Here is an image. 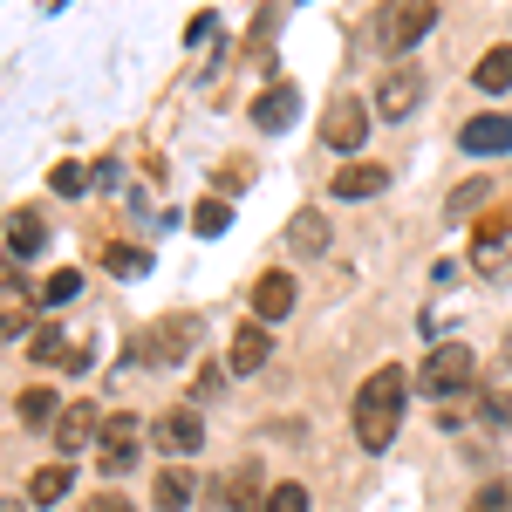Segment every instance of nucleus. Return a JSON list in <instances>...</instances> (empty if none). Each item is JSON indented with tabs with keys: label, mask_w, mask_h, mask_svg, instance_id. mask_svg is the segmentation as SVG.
Segmentation results:
<instances>
[{
	"label": "nucleus",
	"mask_w": 512,
	"mask_h": 512,
	"mask_svg": "<svg viewBox=\"0 0 512 512\" xmlns=\"http://www.w3.org/2000/svg\"><path fill=\"white\" fill-rule=\"evenodd\" d=\"M0 335H28V308H7L0 315Z\"/></svg>",
	"instance_id": "nucleus-31"
},
{
	"label": "nucleus",
	"mask_w": 512,
	"mask_h": 512,
	"mask_svg": "<svg viewBox=\"0 0 512 512\" xmlns=\"http://www.w3.org/2000/svg\"><path fill=\"white\" fill-rule=\"evenodd\" d=\"M376 192H390V164H342L335 171V198H376Z\"/></svg>",
	"instance_id": "nucleus-11"
},
{
	"label": "nucleus",
	"mask_w": 512,
	"mask_h": 512,
	"mask_svg": "<svg viewBox=\"0 0 512 512\" xmlns=\"http://www.w3.org/2000/svg\"><path fill=\"white\" fill-rule=\"evenodd\" d=\"M35 362H76L82 369V349L62 335V328H35Z\"/></svg>",
	"instance_id": "nucleus-21"
},
{
	"label": "nucleus",
	"mask_w": 512,
	"mask_h": 512,
	"mask_svg": "<svg viewBox=\"0 0 512 512\" xmlns=\"http://www.w3.org/2000/svg\"><path fill=\"white\" fill-rule=\"evenodd\" d=\"M7 239H14V253H21V260H35V253H41V239H48L41 212H14V219H7Z\"/></svg>",
	"instance_id": "nucleus-20"
},
{
	"label": "nucleus",
	"mask_w": 512,
	"mask_h": 512,
	"mask_svg": "<svg viewBox=\"0 0 512 512\" xmlns=\"http://www.w3.org/2000/svg\"><path fill=\"white\" fill-rule=\"evenodd\" d=\"M260 512H308V492H301V485H274Z\"/></svg>",
	"instance_id": "nucleus-25"
},
{
	"label": "nucleus",
	"mask_w": 512,
	"mask_h": 512,
	"mask_svg": "<svg viewBox=\"0 0 512 512\" xmlns=\"http://www.w3.org/2000/svg\"><path fill=\"white\" fill-rule=\"evenodd\" d=\"M472 512H512V485H506V478H492V485H478Z\"/></svg>",
	"instance_id": "nucleus-23"
},
{
	"label": "nucleus",
	"mask_w": 512,
	"mask_h": 512,
	"mask_svg": "<svg viewBox=\"0 0 512 512\" xmlns=\"http://www.w3.org/2000/svg\"><path fill=\"white\" fill-rule=\"evenodd\" d=\"M472 82L485 89V96H506V89H512V48H492V55H478Z\"/></svg>",
	"instance_id": "nucleus-18"
},
{
	"label": "nucleus",
	"mask_w": 512,
	"mask_h": 512,
	"mask_svg": "<svg viewBox=\"0 0 512 512\" xmlns=\"http://www.w3.org/2000/svg\"><path fill=\"white\" fill-rule=\"evenodd\" d=\"M485 198H492V185H478V178H472V185H458V192H451V212H458V219H472Z\"/></svg>",
	"instance_id": "nucleus-24"
},
{
	"label": "nucleus",
	"mask_w": 512,
	"mask_h": 512,
	"mask_svg": "<svg viewBox=\"0 0 512 512\" xmlns=\"http://www.w3.org/2000/svg\"><path fill=\"white\" fill-rule=\"evenodd\" d=\"M137 424H144V417H130V410H117V417L103 424V465H110V478L137 458Z\"/></svg>",
	"instance_id": "nucleus-10"
},
{
	"label": "nucleus",
	"mask_w": 512,
	"mask_h": 512,
	"mask_svg": "<svg viewBox=\"0 0 512 512\" xmlns=\"http://www.w3.org/2000/svg\"><path fill=\"white\" fill-rule=\"evenodd\" d=\"M417 96H424V69H417V62H403V69H390V82L376 89V110H383V117H410V110H417Z\"/></svg>",
	"instance_id": "nucleus-7"
},
{
	"label": "nucleus",
	"mask_w": 512,
	"mask_h": 512,
	"mask_svg": "<svg viewBox=\"0 0 512 512\" xmlns=\"http://www.w3.org/2000/svg\"><path fill=\"white\" fill-rule=\"evenodd\" d=\"M76 485V472H69V458H55V465H41L35 478H28V506H62V492Z\"/></svg>",
	"instance_id": "nucleus-15"
},
{
	"label": "nucleus",
	"mask_w": 512,
	"mask_h": 512,
	"mask_svg": "<svg viewBox=\"0 0 512 512\" xmlns=\"http://www.w3.org/2000/svg\"><path fill=\"white\" fill-rule=\"evenodd\" d=\"M198 492V472H185V465H164L158 485H151V499H158V512H185Z\"/></svg>",
	"instance_id": "nucleus-14"
},
{
	"label": "nucleus",
	"mask_w": 512,
	"mask_h": 512,
	"mask_svg": "<svg viewBox=\"0 0 512 512\" xmlns=\"http://www.w3.org/2000/svg\"><path fill=\"white\" fill-rule=\"evenodd\" d=\"M267 355H274L267 328H260V321H246V328L233 335V349H226V369H233V376H253V369H267Z\"/></svg>",
	"instance_id": "nucleus-9"
},
{
	"label": "nucleus",
	"mask_w": 512,
	"mask_h": 512,
	"mask_svg": "<svg viewBox=\"0 0 512 512\" xmlns=\"http://www.w3.org/2000/svg\"><path fill=\"white\" fill-rule=\"evenodd\" d=\"M48 185H55L62 198H76L82 185H89V171H82V164H55V171H48Z\"/></svg>",
	"instance_id": "nucleus-27"
},
{
	"label": "nucleus",
	"mask_w": 512,
	"mask_h": 512,
	"mask_svg": "<svg viewBox=\"0 0 512 512\" xmlns=\"http://www.w3.org/2000/svg\"><path fill=\"white\" fill-rule=\"evenodd\" d=\"M458 151H472V158H506L512 151V117H472L465 130H458Z\"/></svg>",
	"instance_id": "nucleus-5"
},
{
	"label": "nucleus",
	"mask_w": 512,
	"mask_h": 512,
	"mask_svg": "<svg viewBox=\"0 0 512 512\" xmlns=\"http://www.w3.org/2000/svg\"><path fill=\"white\" fill-rule=\"evenodd\" d=\"M151 437H158L164 458H185V451L205 444V424H198V410H164L158 424H151Z\"/></svg>",
	"instance_id": "nucleus-6"
},
{
	"label": "nucleus",
	"mask_w": 512,
	"mask_h": 512,
	"mask_svg": "<svg viewBox=\"0 0 512 512\" xmlns=\"http://www.w3.org/2000/svg\"><path fill=\"white\" fill-rule=\"evenodd\" d=\"M96 431H103V417H96L89 403H69V410L55 417V451L69 458V451H82V444H89V437H96Z\"/></svg>",
	"instance_id": "nucleus-12"
},
{
	"label": "nucleus",
	"mask_w": 512,
	"mask_h": 512,
	"mask_svg": "<svg viewBox=\"0 0 512 512\" xmlns=\"http://www.w3.org/2000/svg\"><path fill=\"white\" fill-rule=\"evenodd\" d=\"M287 246H294L301 260H315V253H328V219H321L315 205H301V212L287 219Z\"/></svg>",
	"instance_id": "nucleus-13"
},
{
	"label": "nucleus",
	"mask_w": 512,
	"mask_h": 512,
	"mask_svg": "<svg viewBox=\"0 0 512 512\" xmlns=\"http://www.w3.org/2000/svg\"><path fill=\"white\" fill-rule=\"evenodd\" d=\"M362 137H369V110L355 96H335L328 117H321V144L328 151H362Z\"/></svg>",
	"instance_id": "nucleus-4"
},
{
	"label": "nucleus",
	"mask_w": 512,
	"mask_h": 512,
	"mask_svg": "<svg viewBox=\"0 0 512 512\" xmlns=\"http://www.w3.org/2000/svg\"><path fill=\"white\" fill-rule=\"evenodd\" d=\"M82 512H137L123 492H96V499H82Z\"/></svg>",
	"instance_id": "nucleus-30"
},
{
	"label": "nucleus",
	"mask_w": 512,
	"mask_h": 512,
	"mask_svg": "<svg viewBox=\"0 0 512 512\" xmlns=\"http://www.w3.org/2000/svg\"><path fill=\"white\" fill-rule=\"evenodd\" d=\"M226 219H233V205H198V212H192V226H198L205 239H219V233H226Z\"/></svg>",
	"instance_id": "nucleus-26"
},
{
	"label": "nucleus",
	"mask_w": 512,
	"mask_h": 512,
	"mask_svg": "<svg viewBox=\"0 0 512 512\" xmlns=\"http://www.w3.org/2000/svg\"><path fill=\"white\" fill-rule=\"evenodd\" d=\"M76 287H82V274H48L41 301H48V308H62V301H76Z\"/></svg>",
	"instance_id": "nucleus-28"
},
{
	"label": "nucleus",
	"mask_w": 512,
	"mask_h": 512,
	"mask_svg": "<svg viewBox=\"0 0 512 512\" xmlns=\"http://www.w3.org/2000/svg\"><path fill=\"white\" fill-rule=\"evenodd\" d=\"M472 376H478V355L465 349V342H437V349L424 355V369H417V390L444 403V396L472 390Z\"/></svg>",
	"instance_id": "nucleus-2"
},
{
	"label": "nucleus",
	"mask_w": 512,
	"mask_h": 512,
	"mask_svg": "<svg viewBox=\"0 0 512 512\" xmlns=\"http://www.w3.org/2000/svg\"><path fill=\"white\" fill-rule=\"evenodd\" d=\"M294 110H301V103H294V89H287V82H274V89H260L253 123H260V130H287V123H294Z\"/></svg>",
	"instance_id": "nucleus-16"
},
{
	"label": "nucleus",
	"mask_w": 512,
	"mask_h": 512,
	"mask_svg": "<svg viewBox=\"0 0 512 512\" xmlns=\"http://www.w3.org/2000/svg\"><path fill=\"white\" fill-rule=\"evenodd\" d=\"M431 28H437V7H431V0H390V7L376 14V41L396 48V55H403V48H417Z\"/></svg>",
	"instance_id": "nucleus-3"
},
{
	"label": "nucleus",
	"mask_w": 512,
	"mask_h": 512,
	"mask_svg": "<svg viewBox=\"0 0 512 512\" xmlns=\"http://www.w3.org/2000/svg\"><path fill=\"white\" fill-rule=\"evenodd\" d=\"M14 410H21V424H35V431H55V417H62V403H55V390H21V403H14Z\"/></svg>",
	"instance_id": "nucleus-19"
},
{
	"label": "nucleus",
	"mask_w": 512,
	"mask_h": 512,
	"mask_svg": "<svg viewBox=\"0 0 512 512\" xmlns=\"http://www.w3.org/2000/svg\"><path fill=\"white\" fill-rule=\"evenodd\" d=\"M0 512H28V499H0Z\"/></svg>",
	"instance_id": "nucleus-32"
},
{
	"label": "nucleus",
	"mask_w": 512,
	"mask_h": 512,
	"mask_svg": "<svg viewBox=\"0 0 512 512\" xmlns=\"http://www.w3.org/2000/svg\"><path fill=\"white\" fill-rule=\"evenodd\" d=\"M403 396H410V376L403 369H376L362 390H355V444L362 451H390L396 424H403Z\"/></svg>",
	"instance_id": "nucleus-1"
},
{
	"label": "nucleus",
	"mask_w": 512,
	"mask_h": 512,
	"mask_svg": "<svg viewBox=\"0 0 512 512\" xmlns=\"http://www.w3.org/2000/svg\"><path fill=\"white\" fill-rule=\"evenodd\" d=\"M287 308H294V274H260L253 280V321H260V328H267V321H280L287 315Z\"/></svg>",
	"instance_id": "nucleus-8"
},
{
	"label": "nucleus",
	"mask_w": 512,
	"mask_h": 512,
	"mask_svg": "<svg viewBox=\"0 0 512 512\" xmlns=\"http://www.w3.org/2000/svg\"><path fill=\"white\" fill-rule=\"evenodd\" d=\"M253 506H267V499H260V472L246 465V472H233V485H226V512H253Z\"/></svg>",
	"instance_id": "nucleus-22"
},
{
	"label": "nucleus",
	"mask_w": 512,
	"mask_h": 512,
	"mask_svg": "<svg viewBox=\"0 0 512 512\" xmlns=\"http://www.w3.org/2000/svg\"><path fill=\"white\" fill-rule=\"evenodd\" d=\"M192 342H198V321H192V315H178V321H164L158 335H151V349H144V355H151V362H171V355L192 349Z\"/></svg>",
	"instance_id": "nucleus-17"
},
{
	"label": "nucleus",
	"mask_w": 512,
	"mask_h": 512,
	"mask_svg": "<svg viewBox=\"0 0 512 512\" xmlns=\"http://www.w3.org/2000/svg\"><path fill=\"white\" fill-rule=\"evenodd\" d=\"M144 267H151V260H144L137 246H117V253H110V274H144Z\"/></svg>",
	"instance_id": "nucleus-29"
}]
</instances>
